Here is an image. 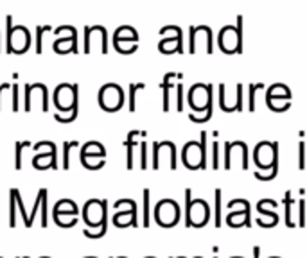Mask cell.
Here are the masks:
<instances>
[{
	"instance_id": "cell-13",
	"label": "cell",
	"mask_w": 307,
	"mask_h": 258,
	"mask_svg": "<svg viewBox=\"0 0 307 258\" xmlns=\"http://www.w3.org/2000/svg\"><path fill=\"white\" fill-rule=\"evenodd\" d=\"M78 145V142H65L63 145V169H70V149H74Z\"/></svg>"
},
{
	"instance_id": "cell-15",
	"label": "cell",
	"mask_w": 307,
	"mask_h": 258,
	"mask_svg": "<svg viewBox=\"0 0 307 258\" xmlns=\"http://www.w3.org/2000/svg\"><path fill=\"white\" fill-rule=\"evenodd\" d=\"M142 88H144V82H137L129 86V111H135V94H137V90Z\"/></svg>"
},
{
	"instance_id": "cell-20",
	"label": "cell",
	"mask_w": 307,
	"mask_h": 258,
	"mask_svg": "<svg viewBox=\"0 0 307 258\" xmlns=\"http://www.w3.org/2000/svg\"><path fill=\"white\" fill-rule=\"evenodd\" d=\"M13 111H18V84H13Z\"/></svg>"
},
{
	"instance_id": "cell-4",
	"label": "cell",
	"mask_w": 307,
	"mask_h": 258,
	"mask_svg": "<svg viewBox=\"0 0 307 258\" xmlns=\"http://www.w3.org/2000/svg\"><path fill=\"white\" fill-rule=\"evenodd\" d=\"M54 33L56 34L68 33V38L58 40V41H54V45H52V49L56 50L58 54H68V52L78 54L79 49H78V31H76V27H72V25H61V27L54 29Z\"/></svg>"
},
{
	"instance_id": "cell-5",
	"label": "cell",
	"mask_w": 307,
	"mask_h": 258,
	"mask_svg": "<svg viewBox=\"0 0 307 258\" xmlns=\"http://www.w3.org/2000/svg\"><path fill=\"white\" fill-rule=\"evenodd\" d=\"M31 33H29L27 29L22 27V25H17V27L13 29V38L11 41L6 45V52L7 54H25L29 49H31Z\"/></svg>"
},
{
	"instance_id": "cell-9",
	"label": "cell",
	"mask_w": 307,
	"mask_h": 258,
	"mask_svg": "<svg viewBox=\"0 0 307 258\" xmlns=\"http://www.w3.org/2000/svg\"><path fill=\"white\" fill-rule=\"evenodd\" d=\"M9 226L11 228L17 226V196H15V188L9 192Z\"/></svg>"
},
{
	"instance_id": "cell-7",
	"label": "cell",
	"mask_w": 307,
	"mask_h": 258,
	"mask_svg": "<svg viewBox=\"0 0 307 258\" xmlns=\"http://www.w3.org/2000/svg\"><path fill=\"white\" fill-rule=\"evenodd\" d=\"M117 40H129V41H139V34L135 31L133 27H129V25H123V27H119L113 34V41H117Z\"/></svg>"
},
{
	"instance_id": "cell-8",
	"label": "cell",
	"mask_w": 307,
	"mask_h": 258,
	"mask_svg": "<svg viewBox=\"0 0 307 258\" xmlns=\"http://www.w3.org/2000/svg\"><path fill=\"white\" fill-rule=\"evenodd\" d=\"M113 47L121 54H133L135 50L139 49L137 41H129V40H117V41H113Z\"/></svg>"
},
{
	"instance_id": "cell-12",
	"label": "cell",
	"mask_w": 307,
	"mask_h": 258,
	"mask_svg": "<svg viewBox=\"0 0 307 258\" xmlns=\"http://www.w3.org/2000/svg\"><path fill=\"white\" fill-rule=\"evenodd\" d=\"M25 147H31V142H18L17 145H15V151H17V158H15V169L20 170L22 169V151Z\"/></svg>"
},
{
	"instance_id": "cell-1",
	"label": "cell",
	"mask_w": 307,
	"mask_h": 258,
	"mask_svg": "<svg viewBox=\"0 0 307 258\" xmlns=\"http://www.w3.org/2000/svg\"><path fill=\"white\" fill-rule=\"evenodd\" d=\"M219 49L232 54L243 52V17H237V25H226V27L219 33Z\"/></svg>"
},
{
	"instance_id": "cell-17",
	"label": "cell",
	"mask_w": 307,
	"mask_h": 258,
	"mask_svg": "<svg viewBox=\"0 0 307 258\" xmlns=\"http://www.w3.org/2000/svg\"><path fill=\"white\" fill-rule=\"evenodd\" d=\"M41 192V226H47V190H40Z\"/></svg>"
},
{
	"instance_id": "cell-14",
	"label": "cell",
	"mask_w": 307,
	"mask_h": 258,
	"mask_svg": "<svg viewBox=\"0 0 307 258\" xmlns=\"http://www.w3.org/2000/svg\"><path fill=\"white\" fill-rule=\"evenodd\" d=\"M137 135V131L129 133L128 135V140H126V147H128V169L133 167V138Z\"/></svg>"
},
{
	"instance_id": "cell-24",
	"label": "cell",
	"mask_w": 307,
	"mask_h": 258,
	"mask_svg": "<svg viewBox=\"0 0 307 258\" xmlns=\"http://www.w3.org/2000/svg\"><path fill=\"white\" fill-rule=\"evenodd\" d=\"M20 258H29V257H20Z\"/></svg>"
},
{
	"instance_id": "cell-6",
	"label": "cell",
	"mask_w": 307,
	"mask_h": 258,
	"mask_svg": "<svg viewBox=\"0 0 307 258\" xmlns=\"http://www.w3.org/2000/svg\"><path fill=\"white\" fill-rule=\"evenodd\" d=\"M33 165L36 169H58V151L56 149H52L49 153H41V154H36L33 158Z\"/></svg>"
},
{
	"instance_id": "cell-23",
	"label": "cell",
	"mask_w": 307,
	"mask_h": 258,
	"mask_svg": "<svg viewBox=\"0 0 307 258\" xmlns=\"http://www.w3.org/2000/svg\"><path fill=\"white\" fill-rule=\"evenodd\" d=\"M0 50H2V43H0Z\"/></svg>"
},
{
	"instance_id": "cell-2",
	"label": "cell",
	"mask_w": 307,
	"mask_h": 258,
	"mask_svg": "<svg viewBox=\"0 0 307 258\" xmlns=\"http://www.w3.org/2000/svg\"><path fill=\"white\" fill-rule=\"evenodd\" d=\"M78 84H68V82H63L60 84L56 90H54V97H52V102L56 106V110L60 113H65V111H76L78 110Z\"/></svg>"
},
{
	"instance_id": "cell-22",
	"label": "cell",
	"mask_w": 307,
	"mask_h": 258,
	"mask_svg": "<svg viewBox=\"0 0 307 258\" xmlns=\"http://www.w3.org/2000/svg\"><path fill=\"white\" fill-rule=\"evenodd\" d=\"M9 86H11V84H0V95H2V92H4V90L9 88ZM0 110H2V102H0Z\"/></svg>"
},
{
	"instance_id": "cell-19",
	"label": "cell",
	"mask_w": 307,
	"mask_h": 258,
	"mask_svg": "<svg viewBox=\"0 0 307 258\" xmlns=\"http://www.w3.org/2000/svg\"><path fill=\"white\" fill-rule=\"evenodd\" d=\"M264 84H253V86H250V110H253L255 106H253V102H255V92H257L259 88H263Z\"/></svg>"
},
{
	"instance_id": "cell-21",
	"label": "cell",
	"mask_w": 307,
	"mask_h": 258,
	"mask_svg": "<svg viewBox=\"0 0 307 258\" xmlns=\"http://www.w3.org/2000/svg\"><path fill=\"white\" fill-rule=\"evenodd\" d=\"M176 95H178V110H182L184 108V102H182V99H184V88H182V84L176 86Z\"/></svg>"
},
{
	"instance_id": "cell-11",
	"label": "cell",
	"mask_w": 307,
	"mask_h": 258,
	"mask_svg": "<svg viewBox=\"0 0 307 258\" xmlns=\"http://www.w3.org/2000/svg\"><path fill=\"white\" fill-rule=\"evenodd\" d=\"M50 25H38V27H36V54H41V52H43V43H41V41H43V34L47 33V31H50Z\"/></svg>"
},
{
	"instance_id": "cell-18",
	"label": "cell",
	"mask_w": 307,
	"mask_h": 258,
	"mask_svg": "<svg viewBox=\"0 0 307 258\" xmlns=\"http://www.w3.org/2000/svg\"><path fill=\"white\" fill-rule=\"evenodd\" d=\"M15 196H17V204L20 206V212H22V217H23V222H25V226L29 224V215L27 212H25V206H23V201L22 198H20V192H18L17 188H15Z\"/></svg>"
},
{
	"instance_id": "cell-3",
	"label": "cell",
	"mask_w": 307,
	"mask_h": 258,
	"mask_svg": "<svg viewBox=\"0 0 307 258\" xmlns=\"http://www.w3.org/2000/svg\"><path fill=\"white\" fill-rule=\"evenodd\" d=\"M97 99H99V104L102 110L117 111V110H121L124 104V92L121 90L119 84H115V82H108V84H104V86L99 90Z\"/></svg>"
},
{
	"instance_id": "cell-16",
	"label": "cell",
	"mask_w": 307,
	"mask_h": 258,
	"mask_svg": "<svg viewBox=\"0 0 307 258\" xmlns=\"http://www.w3.org/2000/svg\"><path fill=\"white\" fill-rule=\"evenodd\" d=\"M54 119H56L58 122H61V124H68V122H74L76 119H78V111H74V113H70V115H65V113H54Z\"/></svg>"
},
{
	"instance_id": "cell-10",
	"label": "cell",
	"mask_w": 307,
	"mask_h": 258,
	"mask_svg": "<svg viewBox=\"0 0 307 258\" xmlns=\"http://www.w3.org/2000/svg\"><path fill=\"white\" fill-rule=\"evenodd\" d=\"M176 77V74H167L162 81V90H164V110H169V90H171V79Z\"/></svg>"
}]
</instances>
